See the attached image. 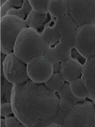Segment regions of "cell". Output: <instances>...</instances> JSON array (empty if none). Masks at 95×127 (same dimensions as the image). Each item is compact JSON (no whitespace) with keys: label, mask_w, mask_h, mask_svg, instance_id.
<instances>
[{"label":"cell","mask_w":95,"mask_h":127,"mask_svg":"<svg viewBox=\"0 0 95 127\" xmlns=\"http://www.w3.org/2000/svg\"><path fill=\"white\" fill-rule=\"evenodd\" d=\"M93 103H94L95 105V101H93Z\"/></svg>","instance_id":"d4e9b609"},{"label":"cell","mask_w":95,"mask_h":127,"mask_svg":"<svg viewBox=\"0 0 95 127\" xmlns=\"http://www.w3.org/2000/svg\"><path fill=\"white\" fill-rule=\"evenodd\" d=\"M77 28L69 14L59 19L52 16L43 35L51 47L46 56L54 64L70 59V50L74 47V37Z\"/></svg>","instance_id":"7a4b0ae2"},{"label":"cell","mask_w":95,"mask_h":127,"mask_svg":"<svg viewBox=\"0 0 95 127\" xmlns=\"http://www.w3.org/2000/svg\"><path fill=\"white\" fill-rule=\"evenodd\" d=\"M51 19L52 16L49 13L46 14H38L32 10L25 21L27 27L32 28L38 33L43 34Z\"/></svg>","instance_id":"4fadbf2b"},{"label":"cell","mask_w":95,"mask_h":127,"mask_svg":"<svg viewBox=\"0 0 95 127\" xmlns=\"http://www.w3.org/2000/svg\"><path fill=\"white\" fill-rule=\"evenodd\" d=\"M81 79L87 88L89 98L95 101V57L87 59L83 66Z\"/></svg>","instance_id":"8fae6325"},{"label":"cell","mask_w":95,"mask_h":127,"mask_svg":"<svg viewBox=\"0 0 95 127\" xmlns=\"http://www.w3.org/2000/svg\"><path fill=\"white\" fill-rule=\"evenodd\" d=\"M27 64V73L32 82L45 84L54 73V66L46 56H38L30 60Z\"/></svg>","instance_id":"9c48e42d"},{"label":"cell","mask_w":95,"mask_h":127,"mask_svg":"<svg viewBox=\"0 0 95 127\" xmlns=\"http://www.w3.org/2000/svg\"><path fill=\"white\" fill-rule=\"evenodd\" d=\"M7 1V0H1V1H0V3H1V6H2V5H3L5 3V2Z\"/></svg>","instance_id":"cb8c5ba5"},{"label":"cell","mask_w":95,"mask_h":127,"mask_svg":"<svg viewBox=\"0 0 95 127\" xmlns=\"http://www.w3.org/2000/svg\"><path fill=\"white\" fill-rule=\"evenodd\" d=\"M1 52L9 54L14 52V47L21 31L28 28L25 20L14 16L1 17Z\"/></svg>","instance_id":"277c9868"},{"label":"cell","mask_w":95,"mask_h":127,"mask_svg":"<svg viewBox=\"0 0 95 127\" xmlns=\"http://www.w3.org/2000/svg\"><path fill=\"white\" fill-rule=\"evenodd\" d=\"M1 69L6 78L14 85H20L30 81L27 73V64L17 58L14 53L7 54Z\"/></svg>","instance_id":"8992f818"},{"label":"cell","mask_w":95,"mask_h":127,"mask_svg":"<svg viewBox=\"0 0 95 127\" xmlns=\"http://www.w3.org/2000/svg\"><path fill=\"white\" fill-rule=\"evenodd\" d=\"M65 81L61 76L59 72L54 73L48 81L44 84L47 88L51 91L57 93L61 89L65 83Z\"/></svg>","instance_id":"e0dca14e"},{"label":"cell","mask_w":95,"mask_h":127,"mask_svg":"<svg viewBox=\"0 0 95 127\" xmlns=\"http://www.w3.org/2000/svg\"><path fill=\"white\" fill-rule=\"evenodd\" d=\"M68 14L77 26L95 25V0H67Z\"/></svg>","instance_id":"52a82bcc"},{"label":"cell","mask_w":95,"mask_h":127,"mask_svg":"<svg viewBox=\"0 0 95 127\" xmlns=\"http://www.w3.org/2000/svg\"><path fill=\"white\" fill-rule=\"evenodd\" d=\"M74 47L87 59L95 57V25H84L77 28Z\"/></svg>","instance_id":"ba28073f"},{"label":"cell","mask_w":95,"mask_h":127,"mask_svg":"<svg viewBox=\"0 0 95 127\" xmlns=\"http://www.w3.org/2000/svg\"><path fill=\"white\" fill-rule=\"evenodd\" d=\"M14 85L7 79L1 69V104L11 102Z\"/></svg>","instance_id":"9a60e30c"},{"label":"cell","mask_w":95,"mask_h":127,"mask_svg":"<svg viewBox=\"0 0 95 127\" xmlns=\"http://www.w3.org/2000/svg\"><path fill=\"white\" fill-rule=\"evenodd\" d=\"M69 84L71 93L76 98L80 100H86L89 98L87 88L81 78L74 79Z\"/></svg>","instance_id":"2e32d148"},{"label":"cell","mask_w":95,"mask_h":127,"mask_svg":"<svg viewBox=\"0 0 95 127\" xmlns=\"http://www.w3.org/2000/svg\"><path fill=\"white\" fill-rule=\"evenodd\" d=\"M49 13L51 16L59 19L68 14L67 0H51Z\"/></svg>","instance_id":"5bb4252c"},{"label":"cell","mask_w":95,"mask_h":127,"mask_svg":"<svg viewBox=\"0 0 95 127\" xmlns=\"http://www.w3.org/2000/svg\"><path fill=\"white\" fill-rule=\"evenodd\" d=\"M57 95L59 97V98H66L70 99L73 101H82L84 100H80L78 98H76L74 95H73L72 93H71V90L70 88V84L68 82H65V84L64 85V86L61 88V89L57 93Z\"/></svg>","instance_id":"d6986e66"},{"label":"cell","mask_w":95,"mask_h":127,"mask_svg":"<svg viewBox=\"0 0 95 127\" xmlns=\"http://www.w3.org/2000/svg\"><path fill=\"white\" fill-rule=\"evenodd\" d=\"M59 100L44 84L30 80L14 85L11 103L14 115L26 127H48L58 114Z\"/></svg>","instance_id":"6da1fadb"},{"label":"cell","mask_w":95,"mask_h":127,"mask_svg":"<svg viewBox=\"0 0 95 127\" xmlns=\"http://www.w3.org/2000/svg\"><path fill=\"white\" fill-rule=\"evenodd\" d=\"M70 58L78 62L81 65L84 66L87 59L84 57L75 47H73L70 50Z\"/></svg>","instance_id":"ffe728a7"},{"label":"cell","mask_w":95,"mask_h":127,"mask_svg":"<svg viewBox=\"0 0 95 127\" xmlns=\"http://www.w3.org/2000/svg\"><path fill=\"white\" fill-rule=\"evenodd\" d=\"M32 11L29 0H7L0 8L1 17L5 16H14L26 20Z\"/></svg>","instance_id":"30bf717a"},{"label":"cell","mask_w":95,"mask_h":127,"mask_svg":"<svg viewBox=\"0 0 95 127\" xmlns=\"http://www.w3.org/2000/svg\"><path fill=\"white\" fill-rule=\"evenodd\" d=\"M6 118L7 127H26L15 115L10 116Z\"/></svg>","instance_id":"7402d4cb"},{"label":"cell","mask_w":95,"mask_h":127,"mask_svg":"<svg viewBox=\"0 0 95 127\" xmlns=\"http://www.w3.org/2000/svg\"><path fill=\"white\" fill-rule=\"evenodd\" d=\"M0 124L1 127H7L6 126V118L3 116L1 115V119H0Z\"/></svg>","instance_id":"603a6c76"},{"label":"cell","mask_w":95,"mask_h":127,"mask_svg":"<svg viewBox=\"0 0 95 127\" xmlns=\"http://www.w3.org/2000/svg\"><path fill=\"white\" fill-rule=\"evenodd\" d=\"M50 48V44L43 34L27 28L19 35L13 53L20 60L27 63L34 57L46 56Z\"/></svg>","instance_id":"3957f363"},{"label":"cell","mask_w":95,"mask_h":127,"mask_svg":"<svg viewBox=\"0 0 95 127\" xmlns=\"http://www.w3.org/2000/svg\"><path fill=\"white\" fill-rule=\"evenodd\" d=\"M29 2L35 13L43 14L49 13L51 0H29Z\"/></svg>","instance_id":"ac0fdd59"},{"label":"cell","mask_w":95,"mask_h":127,"mask_svg":"<svg viewBox=\"0 0 95 127\" xmlns=\"http://www.w3.org/2000/svg\"><path fill=\"white\" fill-rule=\"evenodd\" d=\"M0 113H1V116H3L5 118L14 115L11 103L8 102L1 103Z\"/></svg>","instance_id":"44dd1931"},{"label":"cell","mask_w":95,"mask_h":127,"mask_svg":"<svg viewBox=\"0 0 95 127\" xmlns=\"http://www.w3.org/2000/svg\"><path fill=\"white\" fill-rule=\"evenodd\" d=\"M63 127H95V105L87 99L77 102L67 114Z\"/></svg>","instance_id":"5b68a950"},{"label":"cell","mask_w":95,"mask_h":127,"mask_svg":"<svg viewBox=\"0 0 95 127\" xmlns=\"http://www.w3.org/2000/svg\"><path fill=\"white\" fill-rule=\"evenodd\" d=\"M83 66L72 59H69L61 63L59 73L65 82H70L81 78Z\"/></svg>","instance_id":"7c38bea8"}]
</instances>
